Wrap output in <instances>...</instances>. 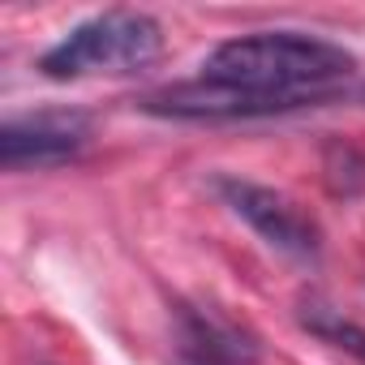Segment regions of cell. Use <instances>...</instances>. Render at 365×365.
<instances>
[{"label":"cell","mask_w":365,"mask_h":365,"mask_svg":"<svg viewBox=\"0 0 365 365\" xmlns=\"http://www.w3.org/2000/svg\"><path fill=\"white\" fill-rule=\"evenodd\" d=\"M352 69L356 56L348 48L301 31L237 35L224 39L202 61V78L245 91H271V95H322L331 82L348 78Z\"/></svg>","instance_id":"6da1fadb"},{"label":"cell","mask_w":365,"mask_h":365,"mask_svg":"<svg viewBox=\"0 0 365 365\" xmlns=\"http://www.w3.org/2000/svg\"><path fill=\"white\" fill-rule=\"evenodd\" d=\"M163 52V31L142 9H103L78 22L56 48L43 52L39 69L52 82L78 78H120L146 69Z\"/></svg>","instance_id":"7a4b0ae2"},{"label":"cell","mask_w":365,"mask_h":365,"mask_svg":"<svg viewBox=\"0 0 365 365\" xmlns=\"http://www.w3.org/2000/svg\"><path fill=\"white\" fill-rule=\"evenodd\" d=\"M215 190H220L224 207L237 220H245L271 250H279V254H288L297 262H314L322 254L318 224L292 198H284L279 190L258 185V180H245V176H220Z\"/></svg>","instance_id":"3957f363"},{"label":"cell","mask_w":365,"mask_h":365,"mask_svg":"<svg viewBox=\"0 0 365 365\" xmlns=\"http://www.w3.org/2000/svg\"><path fill=\"white\" fill-rule=\"evenodd\" d=\"M322 95H271V91H245V86H228V82H211V78H194V82H176L168 91L146 95V112L159 116H180V120H245V116H275V112H292L305 103L327 99Z\"/></svg>","instance_id":"277c9868"},{"label":"cell","mask_w":365,"mask_h":365,"mask_svg":"<svg viewBox=\"0 0 365 365\" xmlns=\"http://www.w3.org/2000/svg\"><path fill=\"white\" fill-rule=\"evenodd\" d=\"M86 138H91V125L78 112H39V116L5 120L0 125V163L9 172L61 168L86 146Z\"/></svg>","instance_id":"5b68a950"},{"label":"cell","mask_w":365,"mask_h":365,"mask_svg":"<svg viewBox=\"0 0 365 365\" xmlns=\"http://www.w3.org/2000/svg\"><path fill=\"white\" fill-rule=\"evenodd\" d=\"M180 327H185V348L202 365H250L258 356L254 339L215 309H180Z\"/></svg>","instance_id":"8992f818"},{"label":"cell","mask_w":365,"mask_h":365,"mask_svg":"<svg viewBox=\"0 0 365 365\" xmlns=\"http://www.w3.org/2000/svg\"><path fill=\"white\" fill-rule=\"evenodd\" d=\"M301 327L309 335H318L322 344H335V348H344V352H352V356L365 361V327L348 322L339 309H331L322 301H305L301 305Z\"/></svg>","instance_id":"52a82bcc"}]
</instances>
